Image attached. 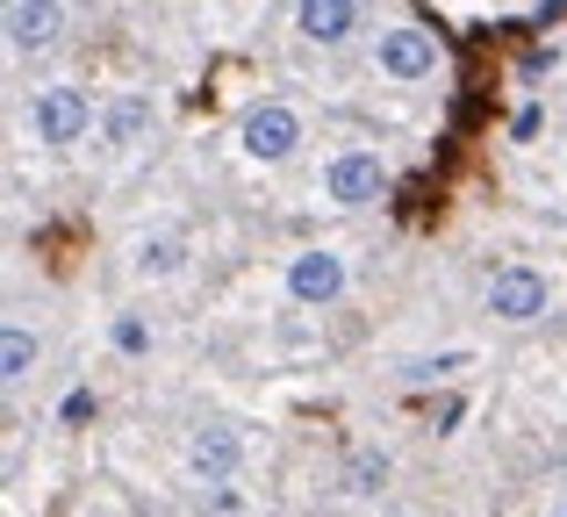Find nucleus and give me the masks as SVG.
I'll list each match as a JSON object with an SVG mask.
<instances>
[{
    "instance_id": "f3484780",
    "label": "nucleus",
    "mask_w": 567,
    "mask_h": 517,
    "mask_svg": "<svg viewBox=\"0 0 567 517\" xmlns=\"http://www.w3.org/2000/svg\"><path fill=\"white\" fill-rule=\"evenodd\" d=\"M58 417H65V424H86V417H94V395H86V389H72L65 403H58Z\"/></svg>"
},
{
    "instance_id": "f257e3e1",
    "label": "nucleus",
    "mask_w": 567,
    "mask_h": 517,
    "mask_svg": "<svg viewBox=\"0 0 567 517\" xmlns=\"http://www.w3.org/2000/svg\"><path fill=\"white\" fill-rule=\"evenodd\" d=\"M488 317H503V323H532V317H546V273H539V266L503 259L496 273H488Z\"/></svg>"
},
{
    "instance_id": "0eeeda50",
    "label": "nucleus",
    "mask_w": 567,
    "mask_h": 517,
    "mask_svg": "<svg viewBox=\"0 0 567 517\" xmlns=\"http://www.w3.org/2000/svg\"><path fill=\"white\" fill-rule=\"evenodd\" d=\"M187 461H194V475H202V482H230L237 467H245V432H237V424H202Z\"/></svg>"
},
{
    "instance_id": "20e7f679",
    "label": "nucleus",
    "mask_w": 567,
    "mask_h": 517,
    "mask_svg": "<svg viewBox=\"0 0 567 517\" xmlns=\"http://www.w3.org/2000/svg\"><path fill=\"white\" fill-rule=\"evenodd\" d=\"M374 58H381L388 80H431V72H439V43H431V29H416V22L381 29Z\"/></svg>"
},
{
    "instance_id": "dca6fc26",
    "label": "nucleus",
    "mask_w": 567,
    "mask_h": 517,
    "mask_svg": "<svg viewBox=\"0 0 567 517\" xmlns=\"http://www.w3.org/2000/svg\"><path fill=\"white\" fill-rule=\"evenodd\" d=\"M453 366H467V352H439V360H410L402 374H410V381H439V374H453Z\"/></svg>"
},
{
    "instance_id": "39448f33",
    "label": "nucleus",
    "mask_w": 567,
    "mask_h": 517,
    "mask_svg": "<svg viewBox=\"0 0 567 517\" xmlns=\"http://www.w3.org/2000/svg\"><path fill=\"white\" fill-rule=\"evenodd\" d=\"M323 187H331L338 209H367V201L388 195V166H381L374 152H338L331 173H323Z\"/></svg>"
},
{
    "instance_id": "2eb2a0df",
    "label": "nucleus",
    "mask_w": 567,
    "mask_h": 517,
    "mask_svg": "<svg viewBox=\"0 0 567 517\" xmlns=\"http://www.w3.org/2000/svg\"><path fill=\"white\" fill-rule=\"evenodd\" d=\"M202 517H245V489H230V482H208Z\"/></svg>"
},
{
    "instance_id": "423d86ee",
    "label": "nucleus",
    "mask_w": 567,
    "mask_h": 517,
    "mask_svg": "<svg viewBox=\"0 0 567 517\" xmlns=\"http://www.w3.org/2000/svg\"><path fill=\"white\" fill-rule=\"evenodd\" d=\"M288 294H295V302H338V294H346V259H338L331 245L295 252L288 259Z\"/></svg>"
},
{
    "instance_id": "f03ea898",
    "label": "nucleus",
    "mask_w": 567,
    "mask_h": 517,
    "mask_svg": "<svg viewBox=\"0 0 567 517\" xmlns=\"http://www.w3.org/2000/svg\"><path fill=\"white\" fill-rule=\"evenodd\" d=\"M237 144H245L251 158H266V166H274V158H288L295 144H302V115L280 108V101H259V108L237 123Z\"/></svg>"
},
{
    "instance_id": "7ed1b4c3",
    "label": "nucleus",
    "mask_w": 567,
    "mask_h": 517,
    "mask_svg": "<svg viewBox=\"0 0 567 517\" xmlns=\"http://www.w3.org/2000/svg\"><path fill=\"white\" fill-rule=\"evenodd\" d=\"M29 123H37L43 144H80L86 123H94V108H86V86H43L37 108H29Z\"/></svg>"
},
{
    "instance_id": "9b49d317",
    "label": "nucleus",
    "mask_w": 567,
    "mask_h": 517,
    "mask_svg": "<svg viewBox=\"0 0 567 517\" xmlns=\"http://www.w3.org/2000/svg\"><path fill=\"white\" fill-rule=\"evenodd\" d=\"M29 366H37V331L8 323V331H0V381H8V389H22Z\"/></svg>"
},
{
    "instance_id": "1a4fd4ad",
    "label": "nucleus",
    "mask_w": 567,
    "mask_h": 517,
    "mask_svg": "<svg viewBox=\"0 0 567 517\" xmlns=\"http://www.w3.org/2000/svg\"><path fill=\"white\" fill-rule=\"evenodd\" d=\"M295 29H302L309 43H346L352 29H360V8H352V0H302V8H295Z\"/></svg>"
},
{
    "instance_id": "6e6552de",
    "label": "nucleus",
    "mask_w": 567,
    "mask_h": 517,
    "mask_svg": "<svg viewBox=\"0 0 567 517\" xmlns=\"http://www.w3.org/2000/svg\"><path fill=\"white\" fill-rule=\"evenodd\" d=\"M58 29H65V8H58V0H14V8H8V43L29 51V58L51 51Z\"/></svg>"
},
{
    "instance_id": "f8f14e48",
    "label": "nucleus",
    "mask_w": 567,
    "mask_h": 517,
    "mask_svg": "<svg viewBox=\"0 0 567 517\" xmlns=\"http://www.w3.org/2000/svg\"><path fill=\"white\" fill-rule=\"evenodd\" d=\"M130 266H137L144 280H173V273L187 266V245H181V238H144L137 252H130Z\"/></svg>"
},
{
    "instance_id": "9d476101",
    "label": "nucleus",
    "mask_w": 567,
    "mask_h": 517,
    "mask_svg": "<svg viewBox=\"0 0 567 517\" xmlns=\"http://www.w3.org/2000/svg\"><path fill=\"white\" fill-rule=\"evenodd\" d=\"M101 130H109L115 152H130V144H137L144 130H152V101H144V94H123V101L109 108V123H101Z\"/></svg>"
},
{
    "instance_id": "6ab92c4d",
    "label": "nucleus",
    "mask_w": 567,
    "mask_h": 517,
    "mask_svg": "<svg viewBox=\"0 0 567 517\" xmlns=\"http://www.w3.org/2000/svg\"><path fill=\"white\" fill-rule=\"evenodd\" d=\"M560 517H567V504H560Z\"/></svg>"
},
{
    "instance_id": "4468645a",
    "label": "nucleus",
    "mask_w": 567,
    "mask_h": 517,
    "mask_svg": "<svg viewBox=\"0 0 567 517\" xmlns=\"http://www.w3.org/2000/svg\"><path fill=\"white\" fill-rule=\"evenodd\" d=\"M109 338H115V352H130V360H137V352H152V323H144V317H115Z\"/></svg>"
},
{
    "instance_id": "ddd939ff",
    "label": "nucleus",
    "mask_w": 567,
    "mask_h": 517,
    "mask_svg": "<svg viewBox=\"0 0 567 517\" xmlns=\"http://www.w3.org/2000/svg\"><path fill=\"white\" fill-rule=\"evenodd\" d=\"M381 482H388V453H352L346 461V489L352 496H374Z\"/></svg>"
},
{
    "instance_id": "a211bd4d",
    "label": "nucleus",
    "mask_w": 567,
    "mask_h": 517,
    "mask_svg": "<svg viewBox=\"0 0 567 517\" xmlns=\"http://www.w3.org/2000/svg\"><path fill=\"white\" fill-rule=\"evenodd\" d=\"M460 417H467V403H460V395H445V403H439V417H431V424H439V432H453Z\"/></svg>"
}]
</instances>
